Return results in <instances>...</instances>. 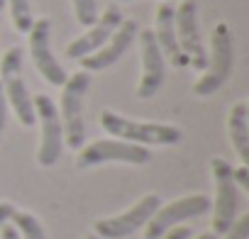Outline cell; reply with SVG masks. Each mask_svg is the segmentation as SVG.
Here are the masks:
<instances>
[{"instance_id": "13", "label": "cell", "mask_w": 249, "mask_h": 239, "mask_svg": "<svg viewBox=\"0 0 249 239\" xmlns=\"http://www.w3.org/2000/svg\"><path fill=\"white\" fill-rule=\"evenodd\" d=\"M137 32L140 30H137V22L135 20H122V25L115 30V34L100 49H95L93 54H88V56L81 59L83 71H88V73L90 71H103V68H110L112 64H117L122 59V54L132 47Z\"/></svg>"}, {"instance_id": "25", "label": "cell", "mask_w": 249, "mask_h": 239, "mask_svg": "<svg viewBox=\"0 0 249 239\" xmlns=\"http://www.w3.org/2000/svg\"><path fill=\"white\" fill-rule=\"evenodd\" d=\"M0 239H20V234H18V229L8 222V224L0 227Z\"/></svg>"}, {"instance_id": "9", "label": "cell", "mask_w": 249, "mask_h": 239, "mask_svg": "<svg viewBox=\"0 0 249 239\" xmlns=\"http://www.w3.org/2000/svg\"><path fill=\"white\" fill-rule=\"evenodd\" d=\"M210 210V198L203 193H193V195H183L178 200H171L166 205H159L157 212L149 217V222L144 224V239H159L164 232H169L171 227H178V222L200 217Z\"/></svg>"}, {"instance_id": "15", "label": "cell", "mask_w": 249, "mask_h": 239, "mask_svg": "<svg viewBox=\"0 0 249 239\" xmlns=\"http://www.w3.org/2000/svg\"><path fill=\"white\" fill-rule=\"evenodd\" d=\"M176 8L171 3H161L157 8V27H154V39L164 54V59L171 61V66L176 68H186L188 59L178 47V37H176V22H174Z\"/></svg>"}, {"instance_id": "17", "label": "cell", "mask_w": 249, "mask_h": 239, "mask_svg": "<svg viewBox=\"0 0 249 239\" xmlns=\"http://www.w3.org/2000/svg\"><path fill=\"white\" fill-rule=\"evenodd\" d=\"M10 224L18 229L20 239H47V234H44V227H42L39 217H35L32 212L15 210V212H13V217H10Z\"/></svg>"}, {"instance_id": "19", "label": "cell", "mask_w": 249, "mask_h": 239, "mask_svg": "<svg viewBox=\"0 0 249 239\" xmlns=\"http://www.w3.org/2000/svg\"><path fill=\"white\" fill-rule=\"evenodd\" d=\"M71 3H73L76 20L83 27H90L98 20V3H95V0H71Z\"/></svg>"}, {"instance_id": "2", "label": "cell", "mask_w": 249, "mask_h": 239, "mask_svg": "<svg viewBox=\"0 0 249 239\" xmlns=\"http://www.w3.org/2000/svg\"><path fill=\"white\" fill-rule=\"evenodd\" d=\"M210 49H213V54L208 56V68L203 71V76L193 85V93L200 95V98L217 93L227 83V78L232 76V66H234V34H232L227 22H217L213 27Z\"/></svg>"}, {"instance_id": "7", "label": "cell", "mask_w": 249, "mask_h": 239, "mask_svg": "<svg viewBox=\"0 0 249 239\" xmlns=\"http://www.w3.org/2000/svg\"><path fill=\"white\" fill-rule=\"evenodd\" d=\"M159 205H161V198L157 193H147V195H142L132 207H127L124 212H120L115 217H100V220H95L93 232L100 239H124V237L135 234L137 229H142L149 222V217L157 212Z\"/></svg>"}, {"instance_id": "11", "label": "cell", "mask_w": 249, "mask_h": 239, "mask_svg": "<svg viewBox=\"0 0 249 239\" xmlns=\"http://www.w3.org/2000/svg\"><path fill=\"white\" fill-rule=\"evenodd\" d=\"M27 37H30V54H32V61H35L37 71L44 76L47 83L64 85V81L69 76H66L64 66L56 61V56L52 51V20L49 17L35 20Z\"/></svg>"}, {"instance_id": "1", "label": "cell", "mask_w": 249, "mask_h": 239, "mask_svg": "<svg viewBox=\"0 0 249 239\" xmlns=\"http://www.w3.org/2000/svg\"><path fill=\"white\" fill-rule=\"evenodd\" d=\"M100 125L103 130L122 142H132V144H154V147H174L181 142L183 132L174 125H164V122H140V120H130L122 117L112 110H103L100 112Z\"/></svg>"}, {"instance_id": "20", "label": "cell", "mask_w": 249, "mask_h": 239, "mask_svg": "<svg viewBox=\"0 0 249 239\" xmlns=\"http://www.w3.org/2000/svg\"><path fill=\"white\" fill-rule=\"evenodd\" d=\"M225 239H249V212L234 217L232 227L225 232Z\"/></svg>"}, {"instance_id": "24", "label": "cell", "mask_w": 249, "mask_h": 239, "mask_svg": "<svg viewBox=\"0 0 249 239\" xmlns=\"http://www.w3.org/2000/svg\"><path fill=\"white\" fill-rule=\"evenodd\" d=\"M13 212H15V205H13V203H8V200H0V227L10 222Z\"/></svg>"}, {"instance_id": "16", "label": "cell", "mask_w": 249, "mask_h": 239, "mask_svg": "<svg viewBox=\"0 0 249 239\" xmlns=\"http://www.w3.org/2000/svg\"><path fill=\"white\" fill-rule=\"evenodd\" d=\"M227 132L239 161L249 164V102L247 100H239L237 105H232L227 115Z\"/></svg>"}, {"instance_id": "27", "label": "cell", "mask_w": 249, "mask_h": 239, "mask_svg": "<svg viewBox=\"0 0 249 239\" xmlns=\"http://www.w3.org/2000/svg\"><path fill=\"white\" fill-rule=\"evenodd\" d=\"M3 10H5V0H0V15H3Z\"/></svg>"}, {"instance_id": "18", "label": "cell", "mask_w": 249, "mask_h": 239, "mask_svg": "<svg viewBox=\"0 0 249 239\" xmlns=\"http://www.w3.org/2000/svg\"><path fill=\"white\" fill-rule=\"evenodd\" d=\"M5 3H10V13H13V25L18 32L27 34L32 22H35V15H32V5L30 0H5Z\"/></svg>"}, {"instance_id": "5", "label": "cell", "mask_w": 249, "mask_h": 239, "mask_svg": "<svg viewBox=\"0 0 249 239\" xmlns=\"http://www.w3.org/2000/svg\"><path fill=\"white\" fill-rule=\"evenodd\" d=\"M210 171H213V181H215V200H213V234H225L234 217H237V207H239V190L232 181V166L227 159L222 156H213L210 159Z\"/></svg>"}, {"instance_id": "4", "label": "cell", "mask_w": 249, "mask_h": 239, "mask_svg": "<svg viewBox=\"0 0 249 239\" xmlns=\"http://www.w3.org/2000/svg\"><path fill=\"white\" fill-rule=\"evenodd\" d=\"M0 85H3L5 100L15 110L18 120L25 127H35L37 115H35L32 95L22 78V49L20 47H10L3 54V59H0Z\"/></svg>"}, {"instance_id": "12", "label": "cell", "mask_w": 249, "mask_h": 239, "mask_svg": "<svg viewBox=\"0 0 249 239\" xmlns=\"http://www.w3.org/2000/svg\"><path fill=\"white\" fill-rule=\"evenodd\" d=\"M137 37H140V44H142V78H140V85H137V98L149 100L164 85L166 59H164L152 30H142V32H137Z\"/></svg>"}, {"instance_id": "8", "label": "cell", "mask_w": 249, "mask_h": 239, "mask_svg": "<svg viewBox=\"0 0 249 239\" xmlns=\"http://www.w3.org/2000/svg\"><path fill=\"white\" fill-rule=\"evenodd\" d=\"M35 105V115H37V122L42 127V142H39V152H37V161L39 166L49 169L61 159L64 152V127H61V117L59 110L54 105V100L44 93L32 98Z\"/></svg>"}, {"instance_id": "28", "label": "cell", "mask_w": 249, "mask_h": 239, "mask_svg": "<svg viewBox=\"0 0 249 239\" xmlns=\"http://www.w3.org/2000/svg\"><path fill=\"white\" fill-rule=\"evenodd\" d=\"M86 239H100V237H98V234H88Z\"/></svg>"}, {"instance_id": "14", "label": "cell", "mask_w": 249, "mask_h": 239, "mask_svg": "<svg viewBox=\"0 0 249 239\" xmlns=\"http://www.w3.org/2000/svg\"><path fill=\"white\" fill-rule=\"evenodd\" d=\"M122 25V13L117 5H107L103 15H98V20L90 25V30L86 34H81L78 39H73L66 47V56L69 59H83L88 54H93L95 49H100L112 34L115 30Z\"/></svg>"}, {"instance_id": "22", "label": "cell", "mask_w": 249, "mask_h": 239, "mask_svg": "<svg viewBox=\"0 0 249 239\" xmlns=\"http://www.w3.org/2000/svg\"><path fill=\"white\" fill-rule=\"evenodd\" d=\"M191 227H171L169 232H164L159 239H191Z\"/></svg>"}, {"instance_id": "23", "label": "cell", "mask_w": 249, "mask_h": 239, "mask_svg": "<svg viewBox=\"0 0 249 239\" xmlns=\"http://www.w3.org/2000/svg\"><path fill=\"white\" fill-rule=\"evenodd\" d=\"M5 122H8V100H5L3 85H0V139H3V132H5Z\"/></svg>"}, {"instance_id": "26", "label": "cell", "mask_w": 249, "mask_h": 239, "mask_svg": "<svg viewBox=\"0 0 249 239\" xmlns=\"http://www.w3.org/2000/svg\"><path fill=\"white\" fill-rule=\"evenodd\" d=\"M196 239H217V234H213V232H203V234H198Z\"/></svg>"}, {"instance_id": "29", "label": "cell", "mask_w": 249, "mask_h": 239, "mask_svg": "<svg viewBox=\"0 0 249 239\" xmlns=\"http://www.w3.org/2000/svg\"><path fill=\"white\" fill-rule=\"evenodd\" d=\"M122 3H132V0H122Z\"/></svg>"}, {"instance_id": "3", "label": "cell", "mask_w": 249, "mask_h": 239, "mask_svg": "<svg viewBox=\"0 0 249 239\" xmlns=\"http://www.w3.org/2000/svg\"><path fill=\"white\" fill-rule=\"evenodd\" d=\"M93 78L88 71H76L64 81V93H61V127H64V142L71 149H81L86 144V125H83V98L90 88Z\"/></svg>"}, {"instance_id": "6", "label": "cell", "mask_w": 249, "mask_h": 239, "mask_svg": "<svg viewBox=\"0 0 249 239\" xmlns=\"http://www.w3.org/2000/svg\"><path fill=\"white\" fill-rule=\"evenodd\" d=\"M107 161H120V164H132V166H144L152 161V152L142 144L122 142V139H98L90 144H83L76 159L78 169H93Z\"/></svg>"}, {"instance_id": "21", "label": "cell", "mask_w": 249, "mask_h": 239, "mask_svg": "<svg viewBox=\"0 0 249 239\" xmlns=\"http://www.w3.org/2000/svg\"><path fill=\"white\" fill-rule=\"evenodd\" d=\"M232 181H234V186H237V188L249 190V166H247V164H242V166L232 169Z\"/></svg>"}, {"instance_id": "10", "label": "cell", "mask_w": 249, "mask_h": 239, "mask_svg": "<svg viewBox=\"0 0 249 239\" xmlns=\"http://www.w3.org/2000/svg\"><path fill=\"white\" fill-rule=\"evenodd\" d=\"M176 22V37H178V47L188 59V66L196 71H205L208 68V49L200 39V30H198V3L196 0H183L176 8L174 15Z\"/></svg>"}]
</instances>
